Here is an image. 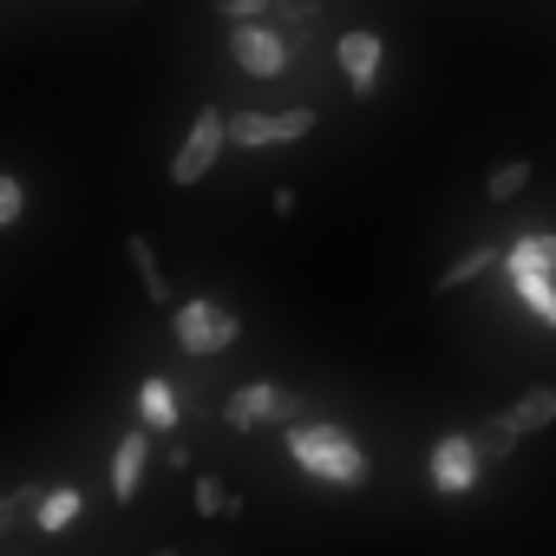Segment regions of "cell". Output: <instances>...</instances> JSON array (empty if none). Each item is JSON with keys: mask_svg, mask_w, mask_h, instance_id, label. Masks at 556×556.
Here are the masks:
<instances>
[{"mask_svg": "<svg viewBox=\"0 0 556 556\" xmlns=\"http://www.w3.org/2000/svg\"><path fill=\"white\" fill-rule=\"evenodd\" d=\"M282 439H289V458H295L308 478H321V484L354 491V484H367V478H374L367 445H361L348 426H334V419H295Z\"/></svg>", "mask_w": 556, "mask_h": 556, "instance_id": "6da1fadb", "label": "cell"}, {"mask_svg": "<svg viewBox=\"0 0 556 556\" xmlns=\"http://www.w3.org/2000/svg\"><path fill=\"white\" fill-rule=\"evenodd\" d=\"M295 419H308V400L289 393V387H268V380H249V387H236L223 400V426L229 432H262V426H282L289 432Z\"/></svg>", "mask_w": 556, "mask_h": 556, "instance_id": "7a4b0ae2", "label": "cell"}, {"mask_svg": "<svg viewBox=\"0 0 556 556\" xmlns=\"http://www.w3.org/2000/svg\"><path fill=\"white\" fill-rule=\"evenodd\" d=\"M229 60L249 73V79H282L289 60H295V40L282 21H229Z\"/></svg>", "mask_w": 556, "mask_h": 556, "instance_id": "3957f363", "label": "cell"}, {"mask_svg": "<svg viewBox=\"0 0 556 556\" xmlns=\"http://www.w3.org/2000/svg\"><path fill=\"white\" fill-rule=\"evenodd\" d=\"M229 151V112H216V105H203L197 118H190V131H184V144H177V157H170V184L177 190H190V184H203L210 170H216V157Z\"/></svg>", "mask_w": 556, "mask_h": 556, "instance_id": "277c9868", "label": "cell"}, {"mask_svg": "<svg viewBox=\"0 0 556 556\" xmlns=\"http://www.w3.org/2000/svg\"><path fill=\"white\" fill-rule=\"evenodd\" d=\"M170 334H177V348H184V354L210 361V354L236 348L242 321H236V315H229L223 302H177V308H170Z\"/></svg>", "mask_w": 556, "mask_h": 556, "instance_id": "5b68a950", "label": "cell"}, {"mask_svg": "<svg viewBox=\"0 0 556 556\" xmlns=\"http://www.w3.org/2000/svg\"><path fill=\"white\" fill-rule=\"evenodd\" d=\"M308 131H315V105H289V112H229V144H236V151L302 144Z\"/></svg>", "mask_w": 556, "mask_h": 556, "instance_id": "8992f818", "label": "cell"}, {"mask_svg": "<svg viewBox=\"0 0 556 556\" xmlns=\"http://www.w3.org/2000/svg\"><path fill=\"white\" fill-rule=\"evenodd\" d=\"M484 465H491V458L478 452L471 426H465V432H445V439L432 445V491H439V497H465V491H478Z\"/></svg>", "mask_w": 556, "mask_h": 556, "instance_id": "52a82bcc", "label": "cell"}, {"mask_svg": "<svg viewBox=\"0 0 556 556\" xmlns=\"http://www.w3.org/2000/svg\"><path fill=\"white\" fill-rule=\"evenodd\" d=\"M334 60H341V79H348V92H354V99H367V92L380 86L387 40H380L374 27H348V34L334 40Z\"/></svg>", "mask_w": 556, "mask_h": 556, "instance_id": "ba28073f", "label": "cell"}, {"mask_svg": "<svg viewBox=\"0 0 556 556\" xmlns=\"http://www.w3.org/2000/svg\"><path fill=\"white\" fill-rule=\"evenodd\" d=\"M144 471H151V426H138V432L118 439V452H112V497L131 504L144 491Z\"/></svg>", "mask_w": 556, "mask_h": 556, "instance_id": "9c48e42d", "label": "cell"}, {"mask_svg": "<svg viewBox=\"0 0 556 556\" xmlns=\"http://www.w3.org/2000/svg\"><path fill=\"white\" fill-rule=\"evenodd\" d=\"M504 275H556V236L549 229H530L504 249Z\"/></svg>", "mask_w": 556, "mask_h": 556, "instance_id": "30bf717a", "label": "cell"}, {"mask_svg": "<svg viewBox=\"0 0 556 556\" xmlns=\"http://www.w3.org/2000/svg\"><path fill=\"white\" fill-rule=\"evenodd\" d=\"M471 439H478V452H484L491 465H504V458L517 452L523 426H517V419H510V406H504V413H484V419H471Z\"/></svg>", "mask_w": 556, "mask_h": 556, "instance_id": "8fae6325", "label": "cell"}, {"mask_svg": "<svg viewBox=\"0 0 556 556\" xmlns=\"http://www.w3.org/2000/svg\"><path fill=\"white\" fill-rule=\"evenodd\" d=\"M138 419H144L151 432H170V426H177V387L151 374V380L138 387Z\"/></svg>", "mask_w": 556, "mask_h": 556, "instance_id": "7c38bea8", "label": "cell"}, {"mask_svg": "<svg viewBox=\"0 0 556 556\" xmlns=\"http://www.w3.org/2000/svg\"><path fill=\"white\" fill-rule=\"evenodd\" d=\"M484 268H504V249H491V242H478V249H465L445 275H439V295H452V289H465V282H478Z\"/></svg>", "mask_w": 556, "mask_h": 556, "instance_id": "4fadbf2b", "label": "cell"}, {"mask_svg": "<svg viewBox=\"0 0 556 556\" xmlns=\"http://www.w3.org/2000/svg\"><path fill=\"white\" fill-rule=\"evenodd\" d=\"M510 289L543 328H556V275H510Z\"/></svg>", "mask_w": 556, "mask_h": 556, "instance_id": "5bb4252c", "label": "cell"}, {"mask_svg": "<svg viewBox=\"0 0 556 556\" xmlns=\"http://www.w3.org/2000/svg\"><path fill=\"white\" fill-rule=\"evenodd\" d=\"M510 419H517L523 432H543V426H556V387H523V393L510 400Z\"/></svg>", "mask_w": 556, "mask_h": 556, "instance_id": "9a60e30c", "label": "cell"}, {"mask_svg": "<svg viewBox=\"0 0 556 556\" xmlns=\"http://www.w3.org/2000/svg\"><path fill=\"white\" fill-rule=\"evenodd\" d=\"M125 255H131V268H138L144 295L164 308V302H170V282H164V268H157V249H151V236H131V242H125Z\"/></svg>", "mask_w": 556, "mask_h": 556, "instance_id": "2e32d148", "label": "cell"}, {"mask_svg": "<svg viewBox=\"0 0 556 556\" xmlns=\"http://www.w3.org/2000/svg\"><path fill=\"white\" fill-rule=\"evenodd\" d=\"M79 510H86V497H79L73 484H60V491H47V504H40V517H34V523H40L47 536H60V530H73V523H79Z\"/></svg>", "mask_w": 556, "mask_h": 556, "instance_id": "e0dca14e", "label": "cell"}, {"mask_svg": "<svg viewBox=\"0 0 556 556\" xmlns=\"http://www.w3.org/2000/svg\"><path fill=\"white\" fill-rule=\"evenodd\" d=\"M523 184H530V157H510V164H497L484 177V197L491 203H510V197H523Z\"/></svg>", "mask_w": 556, "mask_h": 556, "instance_id": "ac0fdd59", "label": "cell"}, {"mask_svg": "<svg viewBox=\"0 0 556 556\" xmlns=\"http://www.w3.org/2000/svg\"><path fill=\"white\" fill-rule=\"evenodd\" d=\"M190 504H197L203 517H216V510H223V517H236V510H242V497H236V491H223V484H216L210 471H203V478L190 484Z\"/></svg>", "mask_w": 556, "mask_h": 556, "instance_id": "d6986e66", "label": "cell"}, {"mask_svg": "<svg viewBox=\"0 0 556 556\" xmlns=\"http://www.w3.org/2000/svg\"><path fill=\"white\" fill-rule=\"evenodd\" d=\"M40 504H47V491H40V484H14V491H8V504H0V530H14L21 517H40Z\"/></svg>", "mask_w": 556, "mask_h": 556, "instance_id": "ffe728a7", "label": "cell"}, {"mask_svg": "<svg viewBox=\"0 0 556 556\" xmlns=\"http://www.w3.org/2000/svg\"><path fill=\"white\" fill-rule=\"evenodd\" d=\"M27 216V184L21 177H0V229H14Z\"/></svg>", "mask_w": 556, "mask_h": 556, "instance_id": "44dd1931", "label": "cell"}, {"mask_svg": "<svg viewBox=\"0 0 556 556\" xmlns=\"http://www.w3.org/2000/svg\"><path fill=\"white\" fill-rule=\"evenodd\" d=\"M216 14H223V21H268L275 0H216Z\"/></svg>", "mask_w": 556, "mask_h": 556, "instance_id": "7402d4cb", "label": "cell"}, {"mask_svg": "<svg viewBox=\"0 0 556 556\" xmlns=\"http://www.w3.org/2000/svg\"><path fill=\"white\" fill-rule=\"evenodd\" d=\"M315 14H321V8H315V0H275V21H282L289 34H295V27H308Z\"/></svg>", "mask_w": 556, "mask_h": 556, "instance_id": "603a6c76", "label": "cell"}]
</instances>
